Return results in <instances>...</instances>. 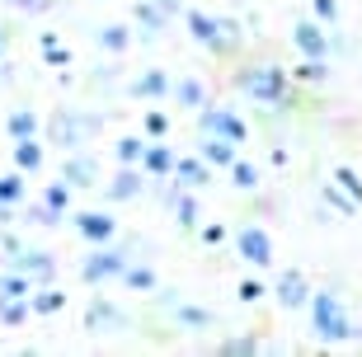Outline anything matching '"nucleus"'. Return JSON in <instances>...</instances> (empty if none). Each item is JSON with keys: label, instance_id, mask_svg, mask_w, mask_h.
Wrapping results in <instances>:
<instances>
[{"label": "nucleus", "instance_id": "1", "mask_svg": "<svg viewBox=\"0 0 362 357\" xmlns=\"http://www.w3.org/2000/svg\"><path fill=\"white\" fill-rule=\"evenodd\" d=\"M235 85H240L255 104H269V108H296V94H292V71L282 66H245L235 71Z\"/></svg>", "mask_w": 362, "mask_h": 357}, {"label": "nucleus", "instance_id": "2", "mask_svg": "<svg viewBox=\"0 0 362 357\" xmlns=\"http://www.w3.org/2000/svg\"><path fill=\"white\" fill-rule=\"evenodd\" d=\"M310 320H315V334H320L325 344H349L353 339V324L349 310H344V301H339L334 291H310Z\"/></svg>", "mask_w": 362, "mask_h": 357}, {"label": "nucleus", "instance_id": "3", "mask_svg": "<svg viewBox=\"0 0 362 357\" xmlns=\"http://www.w3.org/2000/svg\"><path fill=\"white\" fill-rule=\"evenodd\" d=\"M99 127H104V118H99V113H57L47 132L57 136V146L76 151V146H85L94 132H99Z\"/></svg>", "mask_w": 362, "mask_h": 357}, {"label": "nucleus", "instance_id": "4", "mask_svg": "<svg viewBox=\"0 0 362 357\" xmlns=\"http://www.w3.org/2000/svg\"><path fill=\"white\" fill-rule=\"evenodd\" d=\"M0 245H5V254H10V268L28 273L33 282H52L57 278V259L47 250H28V245H19V240H0Z\"/></svg>", "mask_w": 362, "mask_h": 357}, {"label": "nucleus", "instance_id": "5", "mask_svg": "<svg viewBox=\"0 0 362 357\" xmlns=\"http://www.w3.org/2000/svg\"><path fill=\"white\" fill-rule=\"evenodd\" d=\"M127 254H132V250H113V245H99L94 254H85L81 278H85V282H108V278H122V268H127Z\"/></svg>", "mask_w": 362, "mask_h": 357}, {"label": "nucleus", "instance_id": "6", "mask_svg": "<svg viewBox=\"0 0 362 357\" xmlns=\"http://www.w3.org/2000/svg\"><path fill=\"white\" fill-rule=\"evenodd\" d=\"M198 127H202V132H212V136H226V141H235V146L250 136L245 118H235L230 108H212V104H202V108H198Z\"/></svg>", "mask_w": 362, "mask_h": 357}, {"label": "nucleus", "instance_id": "7", "mask_svg": "<svg viewBox=\"0 0 362 357\" xmlns=\"http://www.w3.org/2000/svg\"><path fill=\"white\" fill-rule=\"evenodd\" d=\"M235 250H240L245 264L273 268V235L264 230V226H240V235H235Z\"/></svg>", "mask_w": 362, "mask_h": 357}, {"label": "nucleus", "instance_id": "8", "mask_svg": "<svg viewBox=\"0 0 362 357\" xmlns=\"http://www.w3.org/2000/svg\"><path fill=\"white\" fill-rule=\"evenodd\" d=\"M292 42L301 57H329V24L301 19V24H292Z\"/></svg>", "mask_w": 362, "mask_h": 357}, {"label": "nucleus", "instance_id": "9", "mask_svg": "<svg viewBox=\"0 0 362 357\" xmlns=\"http://www.w3.org/2000/svg\"><path fill=\"white\" fill-rule=\"evenodd\" d=\"M146 170H141V165H122L118 174H113V179H108V202H132V198H141V193H146Z\"/></svg>", "mask_w": 362, "mask_h": 357}, {"label": "nucleus", "instance_id": "10", "mask_svg": "<svg viewBox=\"0 0 362 357\" xmlns=\"http://www.w3.org/2000/svg\"><path fill=\"white\" fill-rule=\"evenodd\" d=\"M175 151H170V141H160V136H151L146 151H141V170H146L151 184H160V179H170L175 174Z\"/></svg>", "mask_w": 362, "mask_h": 357}, {"label": "nucleus", "instance_id": "11", "mask_svg": "<svg viewBox=\"0 0 362 357\" xmlns=\"http://www.w3.org/2000/svg\"><path fill=\"white\" fill-rule=\"evenodd\" d=\"M278 301H282V310H301L310 301V282H306L301 268H287L278 278Z\"/></svg>", "mask_w": 362, "mask_h": 357}, {"label": "nucleus", "instance_id": "12", "mask_svg": "<svg viewBox=\"0 0 362 357\" xmlns=\"http://www.w3.org/2000/svg\"><path fill=\"white\" fill-rule=\"evenodd\" d=\"M175 184L179 188H207L212 184V165L202 156H179L175 160Z\"/></svg>", "mask_w": 362, "mask_h": 357}, {"label": "nucleus", "instance_id": "13", "mask_svg": "<svg viewBox=\"0 0 362 357\" xmlns=\"http://www.w3.org/2000/svg\"><path fill=\"white\" fill-rule=\"evenodd\" d=\"M76 230H81L90 245H108L113 230H118V221H113L108 212H76Z\"/></svg>", "mask_w": 362, "mask_h": 357}, {"label": "nucleus", "instance_id": "14", "mask_svg": "<svg viewBox=\"0 0 362 357\" xmlns=\"http://www.w3.org/2000/svg\"><path fill=\"white\" fill-rule=\"evenodd\" d=\"M62 179H66L71 188H94L99 184V160L94 156H71L66 165H62Z\"/></svg>", "mask_w": 362, "mask_h": 357}, {"label": "nucleus", "instance_id": "15", "mask_svg": "<svg viewBox=\"0 0 362 357\" xmlns=\"http://www.w3.org/2000/svg\"><path fill=\"white\" fill-rule=\"evenodd\" d=\"M85 324H90V329H99V334H113V329H122V324H127V315H122L113 301H90Z\"/></svg>", "mask_w": 362, "mask_h": 357}, {"label": "nucleus", "instance_id": "16", "mask_svg": "<svg viewBox=\"0 0 362 357\" xmlns=\"http://www.w3.org/2000/svg\"><path fill=\"white\" fill-rule=\"evenodd\" d=\"M198 156L207 160L212 170H230V160H235V141H226V136H212V132H202Z\"/></svg>", "mask_w": 362, "mask_h": 357}, {"label": "nucleus", "instance_id": "17", "mask_svg": "<svg viewBox=\"0 0 362 357\" xmlns=\"http://www.w3.org/2000/svg\"><path fill=\"white\" fill-rule=\"evenodd\" d=\"M132 94H136V99H165V94H170V76H165L160 66L141 71V76L132 80Z\"/></svg>", "mask_w": 362, "mask_h": 357}, {"label": "nucleus", "instance_id": "18", "mask_svg": "<svg viewBox=\"0 0 362 357\" xmlns=\"http://www.w3.org/2000/svg\"><path fill=\"white\" fill-rule=\"evenodd\" d=\"M10 156H14V170H24V174H38L42 170V146H38V136H19Z\"/></svg>", "mask_w": 362, "mask_h": 357}, {"label": "nucleus", "instance_id": "19", "mask_svg": "<svg viewBox=\"0 0 362 357\" xmlns=\"http://www.w3.org/2000/svg\"><path fill=\"white\" fill-rule=\"evenodd\" d=\"M170 94H175V99L188 108V113H198V108L207 104V90H202V80H193V76L175 80V85H170Z\"/></svg>", "mask_w": 362, "mask_h": 357}, {"label": "nucleus", "instance_id": "20", "mask_svg": "<svg viewBox=\"0 0 362 357\" xmlns=\"http://www.w3.org/2000/svg\"><path fill=\"white\" fill-rule=\"evenodd\" d=\"M136 19L146 24V28H141V38H146V42H156V33H160V28L170 24V14H165L160 5H156V0H141V5H136Z\"/></svg>", "mask_w": 362, "mask_h": 357}, {"label": "nucleus", "instance_id": "21", "mask_svg": "<svg viewBox=\"0 0 362 357\" xmlns=\"http://www.w3.org/2000/svg\"><path fill=\"white\" fill-rule=\"evenodd\" d=\"M122 282H127L132 291H156V287H160L156 268H151V264H132V259H127V268H122Z\"/></svg>", "mask_w": 362, "mask_h": 357}, {"label": "nucleus", "instance_id": "22", "mask_svg": "<svg viewBox=\"0 0 362 357\" xmlns=\"http://www.w3.org/2000/svg\"><path fill=\"white\" fill-rule=\"evenodd\" d=\"M94 38H99L104 52H127V47H132V28H127V24H104Z\"/></svg>", "mask_w": 362, "mask_h": 357}, {"label": "nucleus", "instance_id": "23", "mask_svg": "<svg viewBox=\"0 0 362 357\" xmlns=\"http://www.w3.org/2000/svg\"><path fill=\"white\" fill-rule=\"evenodd\" d=\"M5 132L19 141V136H38L42 132V122H38V113H28V108H14L10 118H5Z\"/></svg>", "mask_w": 362, "mask_h": 357}, {"label": "nucleus", "instance_id": "24", "mask_svg": "<svg viewBox=\"0 0 362 357\" xmlns=\"http://www.w3.org/2000/svg\"><path fill=\"white\" fill-rule=\"evenodd\" d=\"M33 315V305H28V296H0V320L10 324V329H19L24 320Z\"/></svg>", "mask_w": 362, "mask_h": 357}, {"label": "nucleus", "instance_id": "25", "mask_svg": "<svg viewBox=\"0 0 362 357\" xmlns=\"http://www.w3.org/2000/svg\"><path fill=\"white\" fill-rule=\"evenodd\" d=\"M24 193H28V184H24V170L0 174V202H5V207H19V202H24Z\"/></svg>", "mask_w": 362, "mask_h": 357}, {"label": "nucleus", "instance_id": "26", "mask_svg": "<svg viewBox=\"0 0 362 357\" xmlns=\"http://www.w3.org/2000/svg\"><path fill=\"white\" fill-rule=\"evenodd\" d=\"M38 47L47 66H71V52H66V42H57V33H38Z\"/></svg>", "mask_w": 362, "mask_h": 357}, {"label": "nucleus", "instance_id": "27", "mask_svg": "<svg viewBox=\"0 0 362 357\" xmlns=\"http://www.w3.org/2000/svg\"><path fill=\"white\" fill-rule=\"evenodd\" d=\"M230 184L240 188V193H255V188H259V170L250 165V160L235 156V160H230Z\"/></svg>", "mask_w": 362, "mask_h": 357}, {"label": "nucleus", "instance_id": "28", "mask_svg": "<svg viewBox=\"0 0 362 357\" xmlns=\"http://www.w3.org/2000/svg\"><path fill=\"white\" fill-rule=\"evenodd\" d=\"M42 202H47L57 216H66V212H71V184H66V179L47 184V188H42Z\"/></svg>", "mask_w": 362, "mask_h": 357}, {"label": "nucleus", "instance_id": "29", "mask_svg": "<svg viewBox=\"0 0 362 357\" xmlns=\"http://www.w3.org/2000/svg\"><path fill=\"white\" fill-rule=\"evenodd\" d=\"M28 305H33V315H57L66 305V291H28Z\"/></svg>", "mask_w": 362, "mask_h": 357}, {"label": "nucleus", "instance_id": "30", "mask_svg": "<svg viewBox=\"0 0 362 357\" xmlns=\"http://www.w3.org/2000/svg\"><path fill=\"white\" fill-rule=\"evenodd\" d=\"M28 291H33V278H28V273H19V268L0 273V296H28Z\"/></svg>", "mask_w": 362, "mask_h": 357}, {"label": "nucleus", "instance_id": "31", "mask_svg": "<svg viewBox=\"0 0 362 357\" xmlns=\"http://www.w3.org/2000/svg\"><path fill=\"white\" fill-rule=\"evenodd\" d=\"M221 353L226 357H250V353H259V339L255 334H230V339H221Z\"/></svg>", "mask_w": 362, "mask_h": 357}, {"label": "nucleus", "instance_id": "32", "mask_svg": "<svg viewBox=\"0 0 362 357\" xmlns=\"http://www.w3.org/2000/svg\"><path fill=\"white\" fill-rule=\"evenodd\" d=\"M329 76V66H325V57H306L301 66L292 71V80H306V85H315V80H325Z\"/></svg>", "mask_w": 362, "mask_h": 357}, {"label": "nucleus", "instance_id": "33", "mask_svg": "<svg viewBox=\"0 0 362 357\" xmlns=\"http://www.w3.org/2000/svg\"><path fill=\"white\" fill-rule=\"evenodd\" d=\"M175 305V301H170ZM175 315H179V324H188V329H202V324H212V310H198V305H175Z\"/></svg>", "mask_w": 362, "mask_h": 357}, {"label": "nucleus", "instance_id": "34", "mask_svg": "<svg viewBox=\"0 0 362 357\" xmlns=\"http://www.w3.org/2000/svg\"><path fill=\"white\" fill-rule=\"evenodd\" d=\"M334 184H339V188H344V193H349V198L362 207V179L349 170V165H339V170H334Z\"/></svg>", "mask_w": 362, "mask_h": 357}, {"label": "nucleus", "instance_id": "35", "mask_svg": "<svg viewBox=\"0 0 362 357\" xmlns=\"http://www.w3.org/2000/svg\"><path fill=\"white\" fill-rule=\"evenodd\" d=\"M113 151H118L122 165H141V151H146V141H141V136H122Z\"/></svg>", "mask_w": 362, "mask_h": 357}, {"label": "nucleus", "instance_id": "36", "mask_svg": "<svg viewBox=\"0 0 362 357\" xmlns=\"http://www.w3.org/2000/svg\"><path fill=\"white\" fill-rule=\"evenodd\" d=\"M141 127H146V136H170V118H165L160 108H151L146 118H141Z\"/></svg>", "mask_w": 362, "mask_h": 357}, {"label": "nucleus", "instance_id": "37", "mask_svg": "<svg viewBox=\"0 0 362 357\" xmlns=\"http://www.w3.org/2000/svg\"><path fill=\"white\" fill-rule=\"evenodd\" d=\"M235 291H240L245 305H255V301H264V291H269V287H264L259 278H240V287H235Z\"/></svg>", "mask_w": 362, "mask_h": 357}, {"label": "nucleus", "instance_id": "38", "mask_svg": "<svg viewBox=\"0 0 362 357\" xmlns=\"http://www.w3.org/2000/svg\"><path fill=\"white\" fill-rule=\"evenodd\" d=\"M325 202H329V207H339V212H358V202H353V198H349V193H344L339 184H329V188H325Z\"/></svg>", "mask_w": 362, "mask_h": 357}, {"label": "nucleus", "instance_id": "39", "mask_svg": "<svg viewBox=\"0 0 362 357\" xmlns=\"http://www.w3.org/2000/svg\"><path fill=\"white\" fill-rule=\"evenodd\" d=\"M310 10H315L320 24H329V28L339 24V0H310Z\"/></svg>", "mask_w": 362, "mask_h": 357}, {"label": "nucleus", "instance_id": "40", "mask_svg": "<svg viewBox=\"0 0 362 357\" xmlns=\"http://www.w3.org/2000/svg\"><path fill=\"white\" fill-rule=\"evenodd\" d=\"M198 240H202V245H221V240H226V226H216V221L198 226Z\"/></svg>", "mask_w": 362, "mask_h": 357}, {"label": "nucleus", "instance_id": "41", "mask_svg": "<svg viewBox=\"0 0 362 357\" xmlns=\"http://www.w3.org/2000/svg\"><path fill=\"white\" fill-rule=\"evenodd\" d=\"M28 221H33V226H57V221H62V216H57L52 207H47V202H38V207L28 212Z\"/></svg>", "mask_w": 362, "mask_h": 357}, {"label": "nucleus", "instance_id": "42", "mask_svg": "<svg viewBox=\"0 0 362 357\" xmlns=\"http://www.w3.org/2000/svg\"><path fill=\"white\" fill-rule=\"evenodd\" d=\"M5 5H19V10H28V14H42V10H52V0H5Z\"/></svg>", "mask_w": 362, "mask_h": 357}, {"label": "nucleus", "instance_id": "43", "mask_svg": "<svg viewBox=\"0 0 362 357\" xmlns=\"http://www.w3.org/2000/svg\"><path fill=\"white\" fill-rule=\"evenodd\" d=\"M156 5H160L165 14H184V0H156Z\"/></svg>", "mask_w": 362, "mask_h": 357}, {"label": "nucleus", "instance_id": "44", "mask_svg": "<svg viewBox=\"0 0 362 357\" xmlns=\"http://www.w3.org/2000/svg\"><path fill=\"white\" fill-rule=\"evenodd\" d=\"M0 221H10V207H5V202H0Z\"/></svg>", "mask_w": 362, "mask_h": 357}, {"label": "nucleus", "instance_id": "45", "mask_svg": "<svg viewBox=\"0 0 362 357\" xmlns=\"http://www.w3.org/2000/svg\"><path fill=\"white\" fill-rule=\"evenodd\" d=\"M0 57H5V33H0Z\"/></svg>", "mask_w": 362, "mask_h": 357}, {"label": "nucleus", "instance_id": "46", "mask_svg": "<svg viewBox=\"0 0 362 357\" xmlns=\"http://www.w3.org/2000/svg\"><path fill=\"white\" fill-rule=\"evenodd\" d=\"M353 339H362V329H353Z\"/></svg>", "mask_w": 362, "mask_h": 357}]
</instances>
